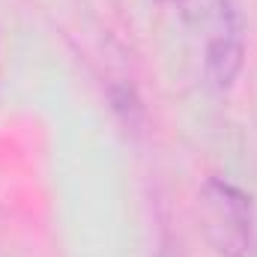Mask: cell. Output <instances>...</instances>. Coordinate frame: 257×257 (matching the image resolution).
Here are the masks:
<instances>
[{
  "instance_id": "1",
  "label": "cell",
  "mask_w": 257,
  "mask_h": 257,
  "mask_svg": "<svg viewBox=\"0 0 257 257\" xmlns=\"http://www.w3.org/2000/svg\"><path fill=\"white\" fill-rule=\"evenodd\" d=\"M180 12L200 42L203 72L215 90H230L242 72L245 27L236 0H177Z\"/></svg>"
},
{
  "instance_id": "2",
  "label": "cell",
  "mask_w": 257,
  "mask_h": 257,
  "mask_svg": "<svg viewBox=\"0 0 257 257\" xmlns=\"http://www.w3.org/2000/svg\"><path fill=\"white\" fill-rule=\"evenodd\" d=\"M200 221L221 257H257V209L239 186L212 177L200 189Z\"/></svg>"
}]
</instances>
